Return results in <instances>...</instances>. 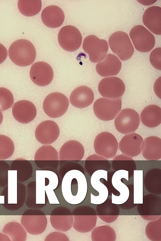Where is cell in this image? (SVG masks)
Segmentation results:
<instances>
[{
	"label": "cell",
	"instance_id": "obj_1",
	"mask_svg": "<svg viewBox=\"0 0 161 241\" xmlns=\"http://www.w3.org/2000/svg\"><path fill=\"white\" fill-rule=\"evenodd\" d=\"M61 190L64 198L67 202L72 205L80 204L85 199L87 191L85 175L78 170L69 171L63 179Z\"/></svg>",
	"mask_w": 161,
	"mask_h": 241
},
{
	"label": "cell",
	"instance_id": "obj_2",
	"mask_svg": "<svg viewBox=\"0 0 161 241\" xmlns=\"http://www.w3.org/2000/svg\"><path fill=\"white\" fill-rule=\"evenodd\" d=\"M36 172V203L45 205L59 204L54 192L58 185V179L54 172L48 170H37Z\"/></svg>",
	"mask_w": 161,
	"mask_h": 241
},
{
	"label": "cell",
	"instance_id": "obj_3",
	"mask_svg": "<svg viewBox=\"0 0 161 241\" xmlns=\"http://www.w3.org/2000/svg\"><path fill=\"white\" fill-rule=\"evenodd\" d=\"M8 52L9 57L13 62L21 67L31 65L36 56L33 45L29 40L24 39L13 42L10 46Z\"/></svg>",
	"mask_w": 161,
	"mask_h": 241
},
{
	"label": "cell",
	"instance_id": "obj_4",
	"mask_svg": "<svg viewBox=\"0 0 161 241\" xmlns=\"http://www.w3.org/2000/svg\"><path fill=\"white\" fill-rule=\"evenodd\" d=\"M108 42L112 51L122 61L130 59L134 52V48L128 35L122 31H118L110 36Z\"/></svg>",
	"mask_w": 161,
	"mask_h": 241
},
{
	"label": "cell",
	"instance_id": "obj_5",
	"mask_svg": "<svg viewBox=\"0 0 161 241\" xmlns=\"http://www.w3.org/2000/svg\"><path fill=\"white\" fill-rule=\"evenodd\" d=\"M69 105L68 98L62 93L55 92L50 94L45 98L43 108L47 115L55 118L64 115L67 110Z\"/></svg>",
	"mask_w": 161,
	"mask_h": 241
},
{
	"label": "cell",
	"instance_id": "obj_6",
	"mask_svg": "<svg viewBox=\"0 0 161 241\" xmlns=\"http://www.w3.org/2000/svg\"><path fill=\"white\" fill-rule=\"evenodd\" d=\"M121 98L108 99L100 98L94 103V113L99 119L103 121H109L114 119L121 109Z\"/></svg>",
	"mask_w": 161,
	"mask_h": 241
},
{
	"label": "cell",
	"instance_id": "obj_7",
	"mask_svg": "<svg viewBox=\"0 0 161 241\" xmlns=\"http://www.w3.org/2000/svg\"><path fill=\"white\" fill-rule=\"evenodd\" d=\"M94 148L97 154L110 159L116 156L118 148V143L112 134L107 131H103L96 137L94 141Z\"/></svg>",
	"mask_w": 161,
	"mask_h": 241
},
{
	"label": "cell",
	"instance_id": "obj_8",
	"mask_svg": "<svg viewBox=\"0 0 161 241\" xmlns=\"http://www.w3.org/2000/svg\"><path fill=\"white\" fill-rule=\"evenodd\" d=\"M82 47L88 54L90 61L93 63L102 61L106 56L108 49V43L105 40L100 39L93 35L85 38Z\"/></svg>",
	"mask_w": 161,
	"mask_h": 241
},
{
	"label": "cell",
	"instance_id": "obj_9",
	"mask_svg": "<svg viewBox=\"0 0 161 241\" xmlns=\"http://www.w3.org/2000/svg\"><path fill=\"white\" fill-rule=\"evenodd\" d=\"M140 123L139 114L135 110L130 108L122 110L114 121L116 130L124 134L134 132L138 128Z\"/></svg>",
	"mask_w": 161,
	"mask_h": 241
},
{
	"label": "cell",
	"instance_id": "obj_10",
	"mask_svg": "<svg viewBox=\"0 0 161 241\" xmlns=\"http://www.w3.org/2000/svg\"><path fill=\"white\" fill-rule=\"evenodd\" d=\"M130 36L136 49L142 52H147L155 44L154 36L144 26H135L130 30Z\"/></svg>",
	"mask_w": 161,
	"mask_h": 241
},
{
	"label": "cell",
	"instance_id": "obj_11",
	"mask_svg": "<svg viewBox=\"0 0 161 241\" xmlns=\"http://www.w3.org/2000/svg\"><path fill=\"white\" fill-rule=\"evenodd\" d=\"M58 41L61 47L66 51L72 52L80 47L82 36L79 30L72 25L63 27L58 35Z\"/></svg>",
	"mask_w": 161,
	"mask_h": 241
},
{
	"label": "cell",
	"instance_id": "obj_12",
	"mask_svg": "<svg viewBox=\"0 0 161 241\" xmlns=\"http://www.w3.org/2000/svg\"><path fill=\"white\" fill-rule=\"evenodd\" d=\"M125 85L120 78L115 77H108L102 79L98 85V90L104 97L116 99L121 97L125 90Z\"/></svg>",
	"mask_w": 161,
	"mask_h": 241
},
{
	"label": "cell",
	"instance_id": "obj_13",
	"mask_svg": "<svg viewBox=\"0 0 161 241\" xmlns=\"http://www.w3.org/2000/svg\"><path fill=\"white\" fill-rule=\"evenodd\" d=\"M53 72L51 66L44 62H38L31 66L30 76L32 81L35 84L45 86L49 84L53 78Z\"/></svg>",
	"mask_w": 161,
	"mask_h": 241
},
{
	"label": "cell",
	"instance_id": "obj_14",
	"mask_svg": "<svg viewBox=\"0 0 161 241\" xmlns=\"http://www.w3.org/2000/svg\"><path fill=\"white\" fill-rule=\"evenodd\" d=\"M60 130L58 125L51 120L40 123L35 131V137L38 142L43 144H49L58 138Z\"/></svg>",
	"mask_w": 161,
	"mask_h": 241
},
{
	"label": "cell",
	"instance_id": "obj_15",
	"mask_svg": "<svg viewBox=\"0 0 161 241\" xmlns=\"http://www.w3.org/2000/svg\"><path fill=\"white\" fill-rule=\"evenodd\" d=\"M143 141L142 137L137 133L125 134L119 143V148L123 154L133 158L142 152Z\"/></svg>",
	"mask_w": 161,
	"mask_h": 241
},
{
	"label": "cell",
	"instance_id": "obj_16",
	"mask_svg": "<svg viewBox=\"0 0 161 241\" xmlns=\"http://www.w3.org/2000/svg\"><path fill=\"white\" fill-rule=\"evenodd\" d=\"M14 118L23 124H27L35 118L37 113L36 107L31 102L21 100L15 102L12 109Z\"/></svg>",
	"mask_w": 161,
	"mask_h": 241
},
{
	"label": "cell",
	"instance_id": "obj_17",
	"mask_svg": "<svg viewBox=\"0 0 161 241\" xmlns=\"http://www.w3.org/2000/svg\"><path fill=\"white\" fill-rule=\"evenodd\" d=\"M85 153L83 145L78 141L71 140L66 142L60 149V160L79 161L83 158Z\"/></svg>",
	"mask_w": 161,
	"mask_h": 241
},
{
	"label": "cell",
	"instance_id": "obj_18",
	"mask_svg": "<svg viewBox=\"0 0 161 241\" xmlns=\"http://www.w3.org/2000/svg\"><path fill=\"white\" fill-rule=\"evenodd\" d=\"M103 59L96 65V69L97 73L103 77L117 74L122 66L121 62L118 57L113 54H108Z\"/></svg>",
	"mask_w": 161,
	"mask_h": 241
},
{
	"label": "cell",
	"instance_id": "obj_19",
	"mask_svg": "<svg viewBox=\"0 0 161 241\" xmlns=\"http://www.w3.org/2000/svg\"><path fill=\"white\" fill-rule=\"evenodd\" d=\"M94 97L92 90L87 86H82L77 87L72 91L69 100L71 104L75 107L83 108L92 103Z\"/></svg>",
	"mask_w": 161,
	"mask_h": 241
},
{
	"label": "cell",
	"instance_id": "obj_20",
	"mask_svg": "<svg viewBox=\"0 0 161 241\" xmlns=\"http://www.w3.org/2000/svg\"><path fill=\"white\" fill-rule=\"evenodd\" d=\"M41 19L43 24L50 28L60 26L64 20V14L62 10L56 5H50L42 11Z\"/></svg>",
	"mask_w": 161,
	"mask_h": 241
},
{
	"label": "cell",
	"instance_id": "obj_21",
	"mask_svg": "<svg viewBox=\"0 0 161 241\" xmlns=\"http://www.w3.org/2000/svg\"><path fill=\"white\" fill-rule=\"evenodd\" d=\"M143 156L147 160L155 161L161 158V139L158 137L152 136L143 141L142 148Z\"/></svg>",
	"mask_w": 161,
	"mask_h": 241
},
{
	"label": "cell",
	"instance_id": "obj_22",
	"mask_svg": "<svg viewBox=\"0 0 161 241\" xmlns=\"http://www.w3.org/2000/svg\"><path fill=\"white\" fill-rule=\"evenodd\" d=\"M161 8L153 6L147 8L145 11L142 21L144 25L151 32L157 35L161 34Z\"/></svg>",
	"mask_w": 161,
	"mask_h": 241
},
{
	"label": "cell",
	"instance_id": "obj_23",
	"mask_svg": "<svg viewBox=\"0 0 161 241\" xmlns=\"http://www.w3.org/2000/svg\"><path fill=\"white\" fill-rule=\"evenodd\" d=\"M140 119L145 126L155 127L161 123V109L160 107L152 104L146 107L140 114Z\"/></svg>",
	"mask_w": 161,
	"mask_h": 241
},
{
	"label": "cell",
	"instance_id": "obj_24",
	"mask_svg": "<svg viewBox=\"0 0 161 241\" xmlns=\"http://www.w3.org/2000/svg\"><path fill=\"white\" fill-rule=\"evenodd\" d=\"M42 6L41 0H19L18 7L20 13L24 16H34L41 11Z\"/></svg>",
	"mask_w": 161,
	"mask_h": 241
},
{
	"label": "cell",
	"instance_id": "obj_25",
	"mask_svg": "<svg viewBox=\"0 0 161 241\" xmlns=\"http://www.w3.org/2000/svg\"><path fill=\"white\" fill-rule=\"evenodd\" d=\"M3 232L9 235L13 241L25 240L26 233L22 226L19 223L11 222L4 227Z\"/></svg>",
	"mask_w": 161,
	"mask_h": 241
},
{
	"label": "cell",
	"instance_id": "obj_26",
	"mask_svg": "<svg viewBox=\"0 0 161 241\" xmlns=\"http://www.w3.org/2000/svg\"><path fill=\"white\" fill-rule=\"evenodd\" d=\"M58 154L56 150L50 145H43L36 151L35 160H58Z\"/></svg>",
	"mask_w": 161,
	"mask_h": 241
},
{
	"label": "cell",
	"instance_id": "obj_27",
	"mask_svg": "<svg viewBox=\"0 0 161 241\" xmlns=\"http://www.w3.org/2000/svg\"><path fill=\"white\" fill-rule=\"evenodd\" d=\"M14 151V145L12 139L6 135H0V160L8 158Z\"/></svg>",
	"mask_w": 161,
	"mask_h": 241
},
{
	"label": "cell",
	"instance_id": "obj_28",
	"mask_svg": "<svg viewBox=\"0 0 161 241\" xmlns=\"http://www.w3.org/2000/svg\"><path fill=\"white\" fill-rule=\"evenodd\" d=\"M14 102L11 92L8 89L0 87V109L4 111L10 108Z\"/></svg>",
	"mask_w": 161,
	"mask_h": 241
},
{
	"label": "cell",
	"instance_id": "obj_29",
	"mask_svg": "<svg viewBox=\"0 0 161 241\" xmlns=\"http://www.w3.org/2000/svg\"><path fill=\"white\" fill-rule=\"evenodd\" d=\"M160 47L154 49L150 55V61L152 65L156 69L161 70V53Z\"/></svg>",
	"mask_w": 161,
	"mask_h": 241
},
{
	"label": "cell",
	"instance_id": "obj_30",
	"mask_svg": "<svg viewBox=\"0 0 161 241\" xmlns=\"http://www.w3.org/2000/svg\"><path fill=\"white\" fill-rule=\"evenodd\" d=\"M23 185L17 184V203L15 206L13 210H17L23 205L25 198V187Z\"/></svg>",
	"mask_w": 161,
	"mask_h": 241
},
{
	"label": "cell",
	"instance_id": "obj_31",
	"mask_svg": "<svg viewBox=\"0 0 161 241\" xmlns=\"http://www.w3.org/2000/svg\"><path fill=\"white\" fill-rule=\"evenodd\" d=\"M8 55V51L5 47L0 43V64L6 60Z\"/></svg>",
	"mask_w": 161,
	"mask_h": 241
},
{
	"label": "cell",
	"instance_id": "obj_32",
	"mask_svg": "<svg viewBox=\"0 0 161 241\" xmlns=\"http://www.w3.org/2000/svg\"><path fill=\"white\" fill-rule=\"evenodd\" d=\"M114 160H132V158L126 155L120 154L115 156L113 159Z\"/></svg>",
	"mask_w": 161,
	"mask_h": 241
},
{
	"label": "cell",
	"instance_id": "obj_33",
	"mask_svg": "<svg viewBox=\"0 0 161 241\" xmlns=\"http://www.w3.org/2000/svg\"><path fill=\"white\" fill-rule=\"evenodd\" d=\"M89 158L91 159L93 158V159H92V160H107V159H106L104 157L98 155H97L96 154L93 155L89 157Z\"/></svg>",
	"mask_w": 161,
	"mask_h": 241
},
{
	"label": "cell",
	"instance_id": "obj_34",
	"mask_svg": "<svg viewBox=\"0 0 161 241\" xmlns=\"http://www.w3.org/2000/svg\"><path fill=\"white\" fill-rule=\"evenodd\" d=\"M156 0H147V1H138L140 3L145 5H148L155 3Z\"/></svg>",
	"mask_w": 161,
	"mask_h": 241
},
{
	"label": "cell",
	"instance_id": "obj_35",
	"mask_svg": "<svg viewBox=\"0 0 161 241\" xmlns=\"http://www.w3.org/2000/svg\"><path fill=\"white\" fill-rule=\"evenodd\" d=\"M3 239L4 240H10L8 237L5 234L0 233V240L1 239Z\"/></svg>",
	"mask_w": 161,
	"mask_h": 241
},
{
	"label": "cell",
	"instance_id": "obj_36",
	"mask_svg": "<svg viewBox=\"0 0 161 241\" xmlns=\"http://www.w3.org/2000/svg\"><path fill=\"white\" fill-rule=\"evenodd\" d=\"M3 114L0 110V125L1 124L3 120Z\"/></svg>",
	"mask_w": 161,
	"mask_h": 241
}]
</instances>
